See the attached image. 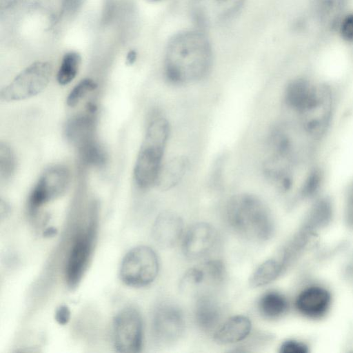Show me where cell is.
I'll list each match as a JSON object with an SVG mask.
<instances>
[{
  "label": "cell",
  "mask_w": 353,
  "mask_h": 353,
  "mask_svg": "<svg viewBox=\"0 0 353 353\" xmlns=\"http://www.w3.org/2000/svg\"><path fill=\"white\" fill-rule=\"evenodd\" d=\"M251 330L252 323L249 318L242 315L234 316L218 327L214 334V339L219 344H232L245 339Z\"/></svg>",
  "instance_id": "9a60e30c"
},
{
  "label": "cell",
  "mask_w": 353,
  "mask_h": 353,
  "mask_svg": "<svg viewBox=\"0 0 353 353\" xmlns=\"http://www.w3.org/2000/svg\"><path fill=\"white\" fill-rule=\"evenodd\" d=\"M216 239V232L210 224L205 222L194 223L184 235L183 253L190 259L203 258L214 248Z\"/></svg>",
  "instance_id": "7c38bea8"
},
{
  "label": "cell",
  "mask_w": 353,
  "mask_h": 353,
  "mask_svg": "<svg viewBox=\"0 0 353 353\" xmlns=\"http://www.w3.org/2000/svg\"><path fill=\"white\" fill-rule=\"evenodd\" d=\"M137 59V53L134 50H130L128 52L126 56V63L132 65L134 63Z\"/></svg>",
  "instance_id": "d6a6232c"
},
{
  "label": "cell",
  "mask_w": 353,
  "mask_h": 353,
  "mask_svg": "<svg viewBox=\"0 0 353 353\" xmlns=\"http://www.w3.org/2000/svg\"><path fill=\"white\" fill-rule=\"evenodd\" d=\"M52 68L47 61H37L18 74L0 91V100L10 102L25 100L41 92L48 86Z\"/></svg>",
  "instance_id": "8992f818"
},
{
  "label": "cell",
  "mask_w": 353,
  "mask_h": 353,
  "mask_svg": "<svg viewBox=\"0 0 353 353\" xmlns=\"http://www.w3.org/2000/svg\"><path fill=\"white\" fill-rule=\"evenodd\" d=\"M61 14L74 13L83 3V0H57Z\"/></svg>",
  "instance_id": "f1b7e54d"
},
{
  "label": "cell",
  "mask_w": 353,
  "mask_h": 353,
  "mask_svg": "<svg viewBox=\"0 0 353 353\" xmlns=\"http://www.w3.org/2000/svg\"><path fill=\"white\" fill-rule=\"evenodd\" d=\"M149 1H159V0H149Z\"/></svg>",
  "instance_id": "e575fe53"
},
{
  "label": "cell",
  "mask_w": 353,
  "mask_h": 353,
  "mask_svg": "<svg viewBox=\"0 0 353 353\" xmlns=\"http://www.w3.org/2000/svg\"><path fill=\"white\" fill-rule=\"evenodd\" d=\"M344 254L339 266V277L343 285L353 295V245L347 247Z\"/></svg>",
  "instance_id": "cb8c5ba5"
},
{
  "label": "cell",
  "mask_w": 353,
  "mask_h": 353,
  "mask_svg": "<svg viewBox=\"0 0 353 353\" xmlns=\"http://www.w3.org/2000/svg\"><path fill=\"white\" fill-rule=\"evenodd\" d=\"M55 320L62 325L68 323L70 318V311L67 305H60L55 312Z\"/></svg>",
  "instance_id": "4dcf8cb0"
},
{
  "label": "cell",
  "mask_w": 353,
  "mask_h": 353,
  "mask_svg": "<svg viewBox=\"0 0 353 353\" xmlns=\"http://www.w3.org/2000/svg\"><path fill=\"white\" fill-rule=\"evenodd\" d=\"M113 341L119 352L137 353L143 346L142 318L135 308L120 310L113 321Z\"/></svg>",
  "instance_id": "ba28073f"
},
{
  "label": "cell",
  "mask_w": 353,
  "mask_h": 353,
  "mask_svg": "<svg viewBox=\"0 0 353 353\" xmlns=\"http://www.w3.org/2000/svg\"><path fill=\"white\" fill-rule=\"evenodd\" d=\"M97 88V83L91 79H85L77 83L70 92L66 103L69 107L76 106L89 92Z\"/></svg>",
  "instance_id": "484cf974"
},
{
  "label": "cell",
  "mask_w": 353,
  "mask_h": 353,
  "mask_svg": "<svg viewBox=\"0 0 353 353\" xmlns=\"http://www.w3.org/2000/svg\"><path fill=\"white\" fill-rule=\"evenodd\" d=\"M56 233H57V230L55 228H49L44 231L43 235L47 237H51V236H53L54 235H55Z\"/></svg>",
  "instance_id": "836d02e7"
},
{
  "label": "cell",
  "mask_w": 353,
  "mask_h": 353,
  "mask_svg": "<svg viewBox=\"0 0 353 353\" xmlns=\"http://www.w3.org/2000/svg\"><path fill=\"white\" fill-rule=\"evenodd\" d=\"M212 63V50L207 37L200 31L180 32L168 43L164 62L166 79L185 85L203 79Z\"/></svg>",
  "instance_id": "6da1fadb"
},
{
  "label": "cell",
  "mask_w": 353,
  "mask_h": 353,
  "mask_svg": "<svg viewBox=\"0 0 353 353\" xmlns=\"http://www.w3.org/2000/svg\"><path fill=\"white\" fill-rule=\"evenodd\" d=\"M312 261H307L294 295L292 311L307 323L325 322L332 314L336 301L334 288L317 274Z\"/></svg>",
  "instance_id": "7a4b0ae2"
},
{
  "label": "cell",
  "mask_w": 353,
  "mask_h": 353,
  "mask_svg": "<svg viewBox=\"0 0 353 353\" xmlns=\"http://www.w3.org/2000/svg\"><path fill=\"white\" fill-rule=\"evenodd\" d=\"M207 283L212 285L218 286L225 280L226 270L223 263L217 259L210 260L202 265Z\"/></svg>",
  "instance_id": "d4e9b609"
},
{
  "label": "cell",
  "mask_w": 353,
  "mask_h": 353,
  "mask_svg": "<svg viewBox=\"0 0 353 353\" xmlns=\"http://www.w3.org/2000/svg\"><path fill=\"white\" fill-rule=\"evenodd\" d=\"M170 134L168 120L160 114L151 117L134 168L138 187L147 190L155 185Z\"/></svg>",
  "instance_id": "277c9868"
},
{
  "label": "cell",
  "mask_w": 353,
  "mask_h": 353,
  "mask_svg": "<svg viewBox=\"0 0 353 353\" xmlns=\"http://www.w3.org/2000/svg\"><path fill=\"white\" fill-rule=\"evenodd\" d=\"M70 179L69 170L64 165H56L46 170L29 196V213L34 215L43 205L63 194Z\"/></svg>",
  "instance_id": "52a82bcc"
},
{
  "label": "cell",
  "mask_w": 353,
  "mask_h": 353,
  "mask_svg": "<svg viewBox=\"0 0 353 353\" xmlns=\"http://www.w3.org/2000/svg\"><path fill=\"white\" fill-rule=\"evenodd\" d=\"M189 165V161L185 156L179 155L171 158L163 163L159 172L155 186L161 191L174 188L183 179Z\"/></svg>",
  "instance_id": "2e32d148"
},
{
  "label": "cell",
  "mask_w": 353,
  "mask_h": 353,
  "mask_svg": "<svg viewBox=\"0 0 353 353\" xmlns=\"http://www.w3.org/2000/svg\"><path fill=\"white\" fill-rule=\"evenodd\" d=\"M183 232L182 219L172 212L161 213L157 217L152 229L154 240L165 248L174 246L181 239Z\"/></svg>",
  "instance_id": "4fadbf2b"
},
{
  "label": "cell",
  "mask_w": 353,
  "mask_h": 353,
  "mask_svg": "<svg viewBox=\"0 0 353 353\" xmlns=\"http://www.w3.org/2000/svg\"><path fill=\"white\" fill-rule=\"evenodd\" d=\"M183 314L179 307L163 303L154 310L152 319V335L158 343L169 344L179 339L185 331Z\"/></svg>",
  "instance_id": "30bf717a"
},
{
  "label": "cell",
  "mask_w": 353,
  "mask_h": 353,
  "mask_svg": "<svg viewBox=\"0 0 353 353\" xmlns=\"http://www.w3.org/2000/svg\"><path fill=\"white\" fill-rule=\"evenodd\" d=\"M340 32L344 39L353 41V14L343 19L340 24Z\"/></svg>",
  "instance_id": "f546056e"
},
{
  "label": "cell",
  "mask_w": 353,
  "mask_h": 353,
  "mask_svg": "<svg viewBox=\"0 0 353 353\" xmlns=\"http://www.w3.org/2000/svg\"><path fill=\"white\" fill-rule=\"evenodd\" d=\"M225 215L230 228L248 241H266L275 232L271 211L261 199L252 194L232 196L227 203Z\"/></svg>",
  "instance_id": "3957f363"
},
{
  "label": "cell",
  "mask_w": 353,
  "mask_h": 353,
  "mask_svg": "<svg viewBox=\"0 0 353 353\" xmlns=\"http://www.w3.org/2000/svg\"><path fill=\"white\" fill-rule=\"evenodd\" d=\"M27 0H0V10L2 14L14 10L23 4Z\"/></svg>",
  "instance_id": "1f68e13d"
},
{
  "label": "cell",
  "mask_w": 353,
  "mask_h": 353,
  "mask_svg": "<svg viewBox=\"0 0 353 353\" xmlns=\"http://www.w3.org/2000/svg\"><path fill=\"white\" fill-rule=\"evenodd\" d=\"M16 158L12 148L6 143H0V178L10 179L16 170Z\"/></svg>",
  "instance_id": "603a6c76"
},
{
  "label": "cell",
  "mask_w": 353,
  "mask_h": 353,
  "mask_svg": "<svg viewBox=\"0 0 353 353\" xmlns=\"http://www.w3.org/2000/svg\"><path fill=\"white\" fill-rule=\"evenodd\" d=\"M194 315L200 329L211 332L216 330L219 325L222 316L221 307L212 296L202 294L196 299Z\"/></svg>",
  "instance_id": "5bb4252c"
},
{
  "label": "cell",
  "mask_w": 353,
  "mask_h": 353,
  "mask_svg": "<svg viewBox=\"0 0 353 353\" xmlns=\"http://www.w3.org/2000/svg\"><path fill=\"white\" fill-rule=\"evenodd\" d=\"M313 345L310 339L294 337L284 340L279 346L280 353H311Z\"/></svg>",
  "instance_id": "4316f807"
},
{
  "label": "cell",
  "mask_w": 353,
  "mask_h": 353,
  "mask_svg": "<svg viewBox=\"0 0 353 353\" xmlns=\"http://www.w3.org/2000/svg\"><path fill=\"white\" fill-rule=\"evenodd\" d=\"M283 275L278 261L272 257L256 268L252 274L249 282L251 287L260 288L272 283Z\"/></svg>",
  "instance_id": "ffe728a7"
},
{
  "label": "cell",
  "mask_w": 353,
  "mask_h": 353,
  "mask_svg": "<svg viewBox=\"0 0 353 353\" xmlns=\"http://www.w3.org/2000/svg\"><path fill=\"white\" fill-rule=\"evenodd\" d=\"M346 0H316L315 10L319 21L327 28L334 27L345 7Z\"/></svg>",
  "instance_id": "d6986e66"
},
{
  "label": "cell",
  "mask_w": 353,
  "mask_h": 353,
  "mask_svg": "<svg viewBox=\"0 0 353 353\" xmlns=\"http://www.w3.org/2000/svg\"><path fill=\"white\" fill-rule=\"evenodd\" d=\"M159 263L156 252L146 245L132 248L124 256L119 269L122 282L132 288L151 284L157 278Z\"/></svg>",
  "instance_id": "5b68a950"
},
{
  "label": "cell",
  "mask_w": 353,
  "mask_h": 353,
  "mask_svg": "<svg viewBox=\"0 0 353 353\" xmlns=\"http://www.w3.org/2000/svg\"><path fill=\"white\" fill-rule=\"evenodd\" d=\"M261 314L270 320L284 317L292 311L291 299L278 290H270L264 293L258 301Z\"/></svg>",
  "instance_id": "e0dca14e"
},
{
  "label": "cell",
  "mask_w": 353,
  "mask_h": 353,
  "mask_svg": "<svg viewBox=\"0 0 353 353\" xmlns=\"http://www.w3.org/2000/svg\"><path fill=\"white\" fill-rule=\"evenodd\" d=\"M96 224L92 219L88 228L76 236L70 250L65 266L68 285L75 288L81 280L91 256Z\"/></svg>",
  "instance_id": "9c48e42d"
},
{
  "label": "cell",
  "mask_w": 353,
  "mask_h": 353,
  "mask_svg": "<svg viewBox=\"0 0 353 353\" xmlns=\"http://www.w3.org/2000/svg\"><path fill=\"white\" fill-rule=\"evenodd\" d=\"M89 112V114L73 117L65 124L67 139L78 148L93 139L94 120L90 114L94 112Z\"/></svg>",
  "instance_id": "ac0fdd59"
},
{
  "label": "cell",
  "mask_w": 353,
  "mask_h": 353,
  "mask_svg": "<svg viewBox=\"0 0 353 353\" xmlns=\"http://www.w3.org/2000/svg\"><path fill=\"white\" fill-rule=\"evenodd\" d=\"M81 61V56L77 52H68L63 56L57 74L60 85H65L76 77Z\"/></svg>",
  "instance_id": "44dd1931"
},
{
  "label": "cell",
  "mask_w": 353,
  "mask_h": 353,
  "mask_svg": "<svg viewBox=\"0 0 353 353\" xmlns=\"http://www.w3.org/2000/svg\"><path fill=\"white\" fill-rule=\"evenodd\" d=\"M203 283H207V280L203 267H194L186 271L181 279L180 287L184 291H191Z\"/></svg>",
  "instance_id": "83f0119b"
},
{
  "label": "cell",
  "mask_w": 353,
  "mask_h": 353,
  "mask_svg": "<svg viewBox=\"0 0 353 353\" xmlns=\"http://www.w3.org/2000/svg\"><path fill=\"white\" fill-rule=\"evenodd\" d=\"M83 161L94 166H103L107 160L103 148L94 139L83 143L79 148Z\"/></svg>",
  "instance_id": "7402d4cb"
},
{
  "label": "cell",
  "mask_w": 353,
  "mask_h": 353,
  "mask_svg": "<svg viewBox=\"0 0 353 353\" xmlns=\"http://www.w3.org/2000/svg\"><path fill=\"white\" fill-rule=\"evenodd\" d=\"M245 0H192L191 10L195 21L202 26H212L234 16Z\"/></svg>",
  "instance_id": "8fae6325"
}]
</instances>
